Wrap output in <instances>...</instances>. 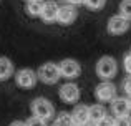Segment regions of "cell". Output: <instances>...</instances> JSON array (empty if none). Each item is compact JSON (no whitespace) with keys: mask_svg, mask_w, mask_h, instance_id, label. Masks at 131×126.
<instances>
[{"mask_svg":"<svg viewBox=\"0 0 131 126\" xmlns=\"http://www.w3.org/2000/svg\"><path fill=\"white\" fill-rule=\"evenodd\" d=\"M95 71H96V75L101 78V81H111L113 78L116 76V73H118V62H116L113 56L105 55L96 62Z\"/></svg>","mask_w":131,"mask_h":126,"instance_id":"obj_1","label":"cell"},{"mask_svg":"<svg viewBox=\"0 0 131 126\" xmlns=\"http://www.w3.org/2000/svg\"><path fill=\"white\" fill-rule=\"evenodd\" d=\"M30 110H32V116L38 118L42 121H50L51 118H55V106L51 105L50 100L40 96V98H35L30 105Z\"/></svg>","mask_w":131,"mask_h":126,"instance_id":"obj_2","label":"cell"},{"mask_svg":"<svg viewBox=\"0 0 131 126\" xmlns=\"http://www.w3.org/2000/svg\"><path fill=\"white\" fill-rule=\"evenodd\" d=\"M37 76L45 85H55L61 78L60 70H58V63L47 62V63L40 65V68L37 70Z\"/></svg>","mask_w":131,"mask_h":126,"instance_id":"obj_3","label":"cell"},{"mask_svg":"<svg viewBox=\"0 0 131 126\" xmlns=\"http://www.w3.org/2000/svg\"><path fill=\"white\" fill-rule=\"evenodd\" d=\"M118 96V90H116V85L111 81H101V83L96 85L95 88V98L101 103H111L115 98Z\"/></svg>","mask_w":131,"mask_h":126,"instance_id":"obj_4","label":"cell"},{"mask_svg":"<svg viewBox=\"0 0 131 126\" xmlns=\"http://www.w3.org/2000/svg\"><path fill=\"white\" fill-rule=\"evenodd\" d=\"M38 81V76H37V71L32 70V68H22L15 73V83L18 88H23V90H30L33 88Z\"/></svg>","mask_w":131,"mask_h":126,"instance_id":"obj_5","label":"cell"},{"mask_svg":"<svg viewBox=\"0 0 131 126\" xmlns=\"http://www.w3.org/2000/svg\"><path fill=\"white\" fill-rule=\"evenodd\" d=\"M58 70H60L61 78L75 80V78H78L80 73H81V65L75 58H65V60H61V62L58 63Z\"/></svg>","mask_w":131,"mask_h":126,"instance_id":"obj_6","label":"cell"},{"mask_svg":"<svg viewBox=\"0 0 131 126\" xmlns=\"http://www.w3.org/2000/svg\"><path fill=\"white\" fill-rule=\"evenodd\" d=\"M131 22L126 20L125 17H121L119 13L116 15H111L108 18V23H106V30H108L110 35H123L129 30Z\"/></svg>","mask_w":131,"mask_h":126,"instance_id":"obj_7","label":"cell"},{"mask_svg":"<svg viewBox=\"0 0 131 126\" xmlns=\"http://www.w3.org/2000/svg\"><path fill=\"white\" fill-rule=\"evenodd\" d=\"M80 88H78V85L75 83H65L60 86V90H58V96H60L61 101H65V103H77L78 100H80Z\"/></svg>","mask_w":131,"mask_h":126,"instance_id":"obj_8","label":"cell"},{"mask_svg":"<svg viewBox=\"0 0 131 126\" xmlns=\"http://www.w3.org/2000/svg\"><path fill=\"white\" fill-rule=\"evenodd\" d=\"M78 17V10L75 5L65 3V5L58 7V15H57V22L60 25H71Z\"/></svg>","mask_w":131,"mask_h":126,"instance_id":"obj_9","label":"cell"},{"mask_svg":"<svg viewBox=\"0 0 131 126\" xmlns=\"http://www.w3.org/2000/svg\"><path fill=\"white\" fill-rule=\"evenodd\" d=\"M57 15H58V3L53 2V0L43 2V8H42V13H40V18L45 23H53V22H57Z\"/></svg>","mask_w":131,"mask_h":126,"instance_id":"obj_10","label":"cell"},{"mask_svg":"<svg viewBox=\"0 0 131 126\" xmlns=\"http://www.w3.org/2000/svg\"><path fill=\"white\" fill-rule=\"evenodd\" d=\"M70 116H71V120H73L75 126L90 123V114H88V106L86 105H75L73 110H71V113H70Z\"/></svg>","mask_w":131,"mask_h":126,"instance_id":"obj_11","label":"cell"},{"mask_svg":"<svg viewBox=\"0 0 131 126\" xmlns=\"http://www.w3.org/2000/svg\"><path fill=\"white\" fill-rule=\"evenodd\" d=\"M129 105H128V100L123 96H116L115 100L111 101V113L115 114V118L118 116H128L129 114Z\"/></svg>","mask_w":131,"mask_h":126,"instance_id":"obj_12","label":"cell"},{"mask_svg":"<svg viewBox=\"0 0 131 126\" xmlns=\"http://www.w3.org/2000/svg\"><path fill=\"white\" fill-rule=\"evenodd\" d=\"M13 62L7 56H0V81H7L13 75Z\"/></svg>","mask_w":131,"mask_h":126,"instance_id":"obj_13","label":"cell"},{"mask_svg":"<svg viewBox=\"0 0 131 126\" xmlns=\"http://www.w3.org/2000/svg\"><path fill=\"white\" fill-rule=\"evenodd\" d=\"M88 114H90V123H93V124H95L96 121L103 120L105 116H108V114H106V108L100 103H95V105H91V106H88Z\"/></svg>","mask_w":131,"mask_h":126,"instance_id":"obj_14","label":"cell"},{"mask_svg":"<svg viewBox=\"0 0 131 126\" xmlns=\"http://www.w3.org/2000/svg\"><path fill=\"white\" fill-rule=\"evenodd\" d=\"M43 8V0H32V2H27V13L30 17H40Z\"/></svg>","mask_w":131,"mask_h":126,"instance_id":"obj_15","label":"cell"},{"mask_svg":"<svg viewBox=\"0 0 131 126\" xmlns=\"http://www.w3.org/2000/svg\"><path fill=\"white\" fill-rule=\"evenodd\" d=\"M53 126H75L73 124V120H71L70 113H60L58 116H55L53 120Z\"/></svg>","mask_w":131,"mask_h":126,"instance_id":"obj_16","label":"cell"},{"mask_svg":"<svg viewBox=\"0 0 131 126\" xmlns=\"http://www.w3.org/2000/svg\"><path fill=\"white\" fill-rule=\"evenodd\" d=\"M118 13L131 22V0H121L119 2V12Z\"/></svg>","mask_w":131,"mask_h":126,"instance_id":"obj_17","label":"cell"},{"mask_svg":"<svg viewBox=\"0 0 131 126\" xmlns=\"http://www.w3.org/2000/svg\"><path fill=\"white\" fill-rule=\"evenodd\" d=\"M83 5L86 7V8H90V10H101L103 7L106 5V0H85L83 2Z\"/></svg>","mask_w":131,"mask_h":126,"instance_id":"obj_18","label":"cell"},{"mask_svg":"<svg viewBox=\"0 0 131 126\" xmlns=\"http://www.w3.org/2000/svg\"><path fill=\"white\" fill-rule=\"evenodd\" d=\"M113 123H115V126H131V118L118 116V118H113Z\"/></svg>","mask_w":131,"mask_h":126,"instance_id":"obj_19","label":"cell"},{"mask_svg":"<svg viewBox=\"0 0 131 126\" xmlns=\"http://www.w3.org/2000/svg\"><path fill=\"white\" fill-rule=\"evenodd\" d=\"M25 126H47V123L42 120H38V118H35V116H30L28 120L25 121Z\"/></svg>","mask_w":131,"mask_h":126,"instance_id":"obj_20","label":"cell"},{"mask_svg":"<svg viewBox=\"0 0 131 126\" xmlns=\"http://www.w3.org/2000/svg\"><path fill=\"white\" fill-rule=\"evenodd\" d=\"M123 68L128 73V76H131V53H126L123 58Z\"/></svg>","mask_w":131,"mask_h":126,"instance_id":"obj_21","label":"cell"},{"mask_svg":"<svg viewBox=\"0 0 131 126\" xmlns=\"http://www.w3.org/2000/svg\"><path fill=\"white\" fill-rule=\"evenodd\" d=\"M123 90H125L126 96H131V76H126L123 80Z\"/></svg>","mask_w":131,"mask_h":126,"instance_id":"obj_22","label":"cell"},{"mask_svg":"<svg viewBox=\"0 0 131 126\" xmlns=\"http://www.w3.org/2000/svg\"><path fill=\"white\" fill-rule=\"evenodd\" d=\"M95 126H115V123H113V118H110V116H105L103 120H100V121H96Z\"/></svg>","mask_w":131,"mask_h":126,"instance_id":"obj_23","label":"cell"},{"mask_svg":"<svg viewBox=\"0 0 131 126\" xmlns=\"http://www.w3.org/2000/svg\"><path fill=\"white\" fill-rule=\"evenodd\" d=\"M85 0H68V3L70 5H83Z\"/></svg>","mask_w":131,"mask_h":126,"instance_id":"obj_24","label":"cell"},{"mask_svg":"<svg viewBox=\"0 0 131 126\" xmlns=\"http://www.w3.org/2000/svg\"><path fill=\"white\" fill-rule=\"evenodd\" d=\"M10 126H25L23 121H13V123H10Z\"/></svg>","mask_w":131,"mask_h":126,"instance_id":"obj_25","label":"cell"},{"mask_svg":"<svg viewBox=\"0 0 131 126\" xmlns=\"http://www.w3.org/2000/svg\"><path fill=\"white\" fill-rule=\"evenodd\" d=\"M126 100H128V105H129V110H131V96H126Z\"/></svg>","mask_w":131,"mask_h":126,"instance_id":"obj_26","label":"cell"},{"mask_svg":"<svg viewBox=\"0 0 131 126\" xmlns=\"http://www.w3.org/2000/svg\"><path fill=\"white\" fill-rule=\"evenodd\" d=\"M80 126H88V124H80Z\"/></svg>","mask_w":131,"mask_h":126,"instance_id":"obj_27","label":"cell"},{"mask_svg":"<svg viewBox=\"0 0 131 126\" xmlns=\"http://www.w3.org/2000/svg\"><path fill=\"white\" fill-rule=\"evenodd\" d=\"M25 2H32V0H25Z\"/></svg>","mask_w":131,"mask_h":126,"instance_id":"obj_28","label":"cell"},{"mask_svg":"<svg viewBox=\"0 0 131 126\" xmlns=\"http://www.w3.org/2000/svg\"><path fill=\"white\" fill-rule=\"evenodd\" d=\"M63 2H68V0H63Z\"/></svg>","mask_w":131,"mask_h":126,"instance_id":"obj_29","label":"cell"},{"mask_svg":"<svg viewBox=\"0 0 131 126\" xmlns=\"http://www.w3.org/2000/svg\"><path fill=\"white\" fill-rule=\"evenodd\" d=\"M129 53H131V52H129Z\"/></svg>","mask_w":131,"mask_h":126,"instance_id":"obj_30","label":"cell"}]
</instances>
